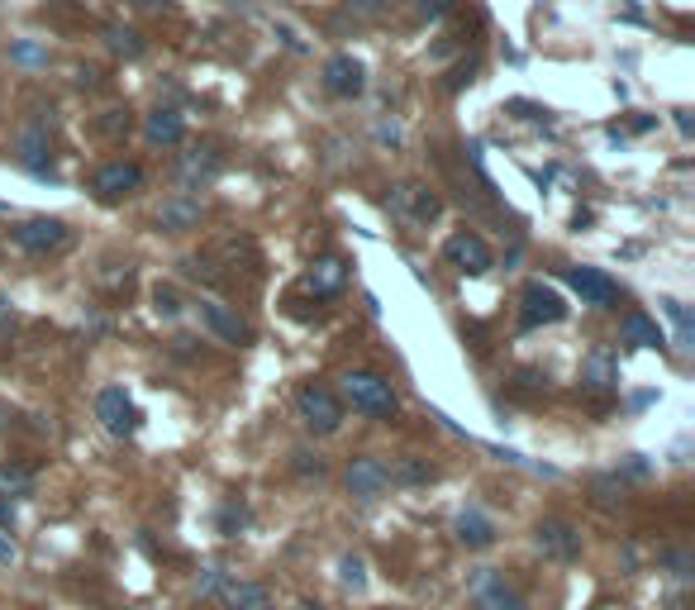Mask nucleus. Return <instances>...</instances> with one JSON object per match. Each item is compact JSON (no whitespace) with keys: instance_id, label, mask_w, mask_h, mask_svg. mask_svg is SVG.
Segmentation results:
<instances>
[{"instance_id":"13","label":"nucleus","mask_w":695,"mask_h":610,"mask_svg":"<svg viewBox=\"0 0 695 610\" xmlns=\"http://www.w3.org/2000/svg\"><path fill=\"white\" fill-rule=\"evenodd\" d=\"M219 167H225V153H219L215 144H201V148H191V153L177 158V181L181 187H205V181L219 177Z\"/></svg>"},{"instance_id":"39","label":"nucleus","mask_w":695,"mask_h":610,"mask_svg":"<svg viewBox=\"0 0 695 610\" xmlns=\"http://www.w3.org/2000/svg\"><path fill=\"white\" fill-rule=\"evenodd\" d=\"M0 563H5V567L15 563V543H5V539H0Z\"/></svg>"},{"instance_id":"6","label":"nucleus","mask_w":695,"mask_h":610,"mask_svg":"<svg viewBox=\"0 0 695 610\" xmlns=\"http://www.w3.org/2000/svg\"><path fill=\"white\" fill-rule=\"evenodd\" d=\"M443 258L457 267V272H467V277H481V272H491L495 267V253H491V243L481 239V234H453L448 243H443Z\"/></svg>"},{"instance_id":"20","label":"nucleus","mask_w":695,"mask_h":610,"mask_svg":"<svg viewBox=\"0 0 695 610\" xmlns=\"http://www.w3.org/2000/svg\"><path fill=\"white\" fill-rule=\"evenodd\" d=\"M15 153H20V163L29 167V172L48 177V158H52V144H48V134H44V129H24V134H20V144H15Z\"/></svg>"},{"instance_id":"21","label":"nucleus","mask_w":695,"mask_h":610,"mask_svg":"<svg viewBox=\"0 0 695 610\" xmlns=\"http://www.w3.org/2000/svg\"><path fill=\"white\" fill-rule=\"evenodd\" d=\"M225 606L229 610H272V591L262 582H233L225 587Z\"/></svg>"},{"instance_id":"10","label":"nucleus","mask_w":695,"mask_h":610,"mask_svg":"<svg viewBox=\"0 0 695 610\" xmlns=\"http://www.w3.org/2000/svg\"><path fill=\"white\" fill-rule=\"evenodd\" d=\"M96 420L105 424L110 434H134V424H139V410H134V400H129L124 386H100L96 392Z\"/></svg>"},{"instance_id":"14","label":"nucleus","mask_w":695,"mask_h":610,"mask_svg":"<svg viewBox=\"0 0 695 610\" xmlns=\"http://www.w3.org/2000/svg\"><path fill=\"white\" fill-rule=\"evenodd\" d=\"M477 610H529V606H524V596L510 587L505 577H495L491 567H481L477 573Z\"/></svg>"},{"instance_id":"17","label":"nucleus","mask_w":695,"mask_h":610,"mask_svg":"<svg viewBox=\"0 0 695 610\" xmlns=\"http://www.w3.org/2000/svg\"><path fill=\"white\" fill-rule=\"evenodd\" d=\"M391 211L405 215V219H419V225H424V219H434V215H439V196H434V191L410 187V181H405V187L391 191Z\"/></svg>"},{"instance_id":"42","label":"nucleus","mask_w":695,"mask_h":610,"mask_svg":"<svg viewBox=\"0 0 695 610\" xmlns=\"http://www.w3.org/2000/svg\"><path fill=\"white\" fill-rule=\"evenodd\" d=\"M358 5H382V0H358Z\"/></svg>"},{"instance_id":"33","label":"nucleus","mask_w":695,"mask_h":610,"mask_svg":"<svg viewBox=\"0 0 695 610\" xmlns=\"http://www.w3.org/2000/svg\"><path fill=\"white\" fill-rule=\"evenodd\" d=\"M153 310H157L163 320H177V310H181L177 291H172V287H157V291H153Z\"/></svg>"},{"instance_id":"8","label":"nucleus","mask_w":695,"mask_h":610,"mask_svg":"<svg viewBox=\"0 0 695 610\" xmlns=\"http://www.w3.org/2000/svg\"><path fill=\"white\" fill-rule=\"evenodd\" d=\"M143 187V167L139 163H100L96 172H91V191H96L100 201H120V196H134V191Z\"/></svg>"},{"instance_id":"4","label":"nucleus","mask_w":695,"mask_h":610,"mask_svg":"<svg viewBox=\"0 0 695 610\" xmlns=\"http://www.w3.org/2000/svg\"><path fill=\"white\" fill-rule=\"evenodd\" d=\"M562 282L582 296L586 306H600V310H614L624 301V287L614 277H606L600 267H562Z\"/></svg>"},{"instance_id":"9","label":"nucleus","mask_w":695,"mask_h":610,"mask_svg":"<svg viewBox=\"0 0 695 610\" xmlns=\"http://www.w3.org/2000/svg\"><path fill=\"white\" fill-rule=\"evenodd\" d=\"M320 86L338 100H352V96H362V86H367V68L352 53H334L320 72Z\"/></svg>"},{"instance_id":"35","label":"nucleus","mask_w":695,"mask_h":610,"mask_svg":"<svg viewBox=\"0 0 695 610\" xmlns=\"http://www.w3.org/2000/svg\"><path fill=\"white\" fill-rule=\"evenodd\" d=\"M453 10V0H419V15L424 20H443Z\"/></svg>"},{"instance_id":"24","label":"nucleus","mask_w":695,"mask_h":610,"mask_svg":"<svg viewBox=\"0 0 695 610\" xmlns=\"http://www.w3.org/2000/svg\"><path fill=\"white\" fill-rule=\"evenodd\" d=\"M434 463L429 458H415V453H405V458L391 467V482H405V487H424V482H434Z\"/></svg>"},{"instance_id":"38","label":"nucleus","mask_w":695,"mask_h":610,"mask_svg":"<svg viewBox=\"0 0 695 610\" xmlns=\"http://www.w3.org/2000/svg\"><path fill=\"white\" fill-rule=\"evenodd\" d=\"M0 525H5V529L15 525V505H5V501H0Z\"/></svg>"},{"instance_id":"34","label":"nucleus","mask_w":695,"mask_h":610,"mask_svg":"<svg viewBox=\"0 0 695 610\" xmlns=\"http://www.w3.org/2000/svg\"><path fill=\"white\" fill-rule=\"evenodd\" d=\"M662 563L672 567L676 577H691V553H681V549H672V553H662Z\"/></svg>"},{"instance_id":"26","label":"nucleus","mask_w":695,"mask_h":610,"mask_svg":"<svg viewBox=\"0 0 695 610\" xmlns=\"http://www.w3.org/2000/svg\"><path fill=\"white\" fill-rule=\"evenodd\" d=\"M105 44H110L115 53H124V58H139L143 53L139 29H124V24H110V29H105Z\"/></svg>"},{"instance_id":"7","label":"nucleus","mask_w":695,"mask_h":610,"mask_svg":"<svg viewBox=\"0 0 695 610\" xmlns=\"http://www.w3.org/2000/svg\"><path fill=\"white\" fill-rule=\"evenodd\" d=\"M519 320H524V330H534V324H558V320H567V301H562L553 287H543V282H524Z\"/></svg>"},{"instance_id":"11","label":"nucleus","mask_w":695,"mask_h":610,"mask_svg":"<svg viewBox=\"0 0 695 610\" xmlns=\"http://www.w3.org/2000/svg\"><path fill=\"white\" fill-rule=\"evenodd\" d=\"M201 324L225 344H253V324H248L239 310H229L219 301H201Z\"/></svg>"},{"instance_id":"18","label":"nucleus","mask_w":695,"mask_h":610,"mask_svg":"<svg viewBox=\"0 0 695 610\" xmlns=\"http://www.w3.org/2000/svg\"><path fill=\"white\" fill-rule=\"evenodd\" d=\"M143 134H148V144H157V148H172L187 139V120H181L172 106H157L148 120H143Z\"/></svg>"},{"instance_id":"19","label":"nucleus","mask_w":695,"mask_h":610,"mask_svg":"<svg viewBox=\"0 0 695 610\" xmlns=\"http://www.w3.org/2000/svg\"><path fill=\"white\" fill-rule=\"evenodd\" d=\"M205 219L201 211V201H191V196H172V201H163V211H157V229H167V234H187L195 229Z\"/></svg>"},{"instance_id":"2","label":"nucleus","mask_w":695,"mask_h":610,"mask_svg":"<svg viewBox=\"0 0 695 610\" xmlns=\"http://www.w3.org/2000/svg\"><path fill=\"white\" fill-rule=\"evenodd\" d=\"M296 415L310 434H338V424H344V400H338V392H329V386L305 382L296 392Z\"/></svg>"},{"instance_id":"12","label":"nucleus","mask_w":695,"mask_h":610,"mask_svg":"<svg viewBox=\"0 0 695 610\" xmlns=\"http://www.w3.org/2000/svg\"><path fill=\"white\" fill-rule=\"evenodd\" d=\"M534 543L543 549V558H558V563H572V558L582 553V535H576L572 521H539Z\"/></svg>"},{"instance_id":"5","label":"nucleus","mask_w":695,"mask_h":610,"mask_svg":"<svg viewBox=\"0 0 695 610\" xmlns=\"http://www.w3.org/2000/svg\"><path fill=\"white\" fill-rule=\"evenodd\" d=\"M10 239H15L24 253H58L62 243L72 239V229L52 215H34V219H20V225L10 229Z\"/></svg>"},{"instance_id":"40","label":"nucleus","mask_w":695,"mask_h":610,"mask_svg":"<svg viewBox=\"0 0 695 610\" xmlns=\"http://www.w3.org/2000/svg\"><path fill=\"white\" fill-rule=\"evenodd\" d=\"M296 610H324V606H320V601H300Z\"/></svg>"},{"instance_id":"27","label":"nucleus","mask_w":695,"mask_h":610,"mask_svg":"<svg viewBox=\"0 0 695 610\" xmlns=\"http://www.w3.org/2000/svg\"><path fill=\"white\" fill-rule=\"evenodd\" d=\"M96 134L100 139H124L129 134V110H105L96 120Z\"/></svg>"},{"instance_id":"29","label":"nucleus","mask_w":695,"mask_h":610,"mask_svg":"<svg viewBox=\"0 0 695 610\" xmlns=\"http://www.w3.org/2000/svg\"><path fill=\"white\" fill-rule=\"evenodd\" d=\"M225 587H229L225 567H205V573L195 577V591H201V596H225Z\"/></svg>"},{"instance_id":"15","label":"nucleus","mask_w":695,"mask_h":610,"mask_svg":"<svg viewBox=\"0 0 695 610\" xmlns=\"http://www.w3.org/2000/svg\"><path fill=\"white\" fill-rule=\"evenodd\" d=\"M344 282H348V263L329 253V258H314L300 287H305L310 296H338V291H344Z\"/></svg>"},{"instance_id":"3","label":"nucleus","mask_w":695,"mask_h":610,"mask_svg":"<svg viewBox=\"0 0 695 610\" xmlns=\"http://www.w3.org/2000/svg\"><path fill=\"white\" fill-rule=\"evenodd\" d=\"M386 487H391V467L376 458V453H358V458H348L344 491L352 501H376V497H386Z\"/></svg>"},{"instance_id":"25","label":"nucleus","mask_w":695,"mask_h":610,"mask_svg":"<svg viewBox=\"0 0 695 610\" xmlns=\"http://www.w3.org/2000/svg\"><path fill=\"white\" fill-rule=\"evenodd\" d=\"M0 497H34V473L24 463H0Z\"/></svg>"},{"instance_id":"31","label":"nucleus","mask_w":695,"mask_h":610,"mask_svg":"<svg viewBox=\"0 0 695 610\" xmlns=\"http://www.w3.org/2000/svg\"><path fill=\"white\" fill-rule=\"evenodd\" d=\"M243 525H248V505L243 501H229L225 511H219V529H225V535H239Z\"/></svg>"},{"instance_id":"30","label":"nucleus","mask_w":695,"mask_h":610,"mask_svg":"<svg viewBox=\"0 0 695 610\" xmlns=\"http://www.w3.org/2000/svg\"><path fill=\"white\" fill-rule=\"evenodd\" d=\"M291 467H296L300 477H324V473H329L320 453H310V448H296V453H291Z\"/></svg>"},{"instance_id":"28","label":"nucleus","mask_w":695,"mask_h":610,"mask_svg":"<svg viewBox=\"0 0 695 610\" xmlns=\"http://www.w3.org/2000/svg\"><path fill=\"white\" fill-rule=\"evenodd\" d=\"M338 577H344V587H352V591H362L367 587V563L358 553H348L344 563H338Z\"/></svg>"},{"instance_id":"41","label":"nucleus","mask_w":695,"mask_h":610,"mask_svg":"<svg viewBox=\"0 0 695 610\" xmlns=\"http://www.w3.org/2000/svg\"><path fill=\"white\" fill-rule=\"evenodd\" d=\"M143 5H167V0H143Z\"/></svg>"},{"instance_id":"36","label":"nucleus","mask_w":695,"mask_h":610,"mask_svg":"<svg viewBox=\"0 0 695 610\" xmlns=\"http://www.w3.org/2000/svg\"><path fill=\"white\" fill-rule=\"evenodd\" d=\"M15 58H20V62H48L44 48H34V44H15Z\"/></svg>"},{"instance_id":"16","label":"nucleus","mask_w":695,"mask_h":610,"mask_svg":"<svg viewBox=\"0 0 695 610\" xmlns=\"http://www.w3.org/2000/svg\"><path fill=\"white\" fill-rule=\"evenodd\" d=\"M453 535H457L463 549H491V543H495V521L481 511V505H467V511L453 521Z\"/></svg>"},{"instance_id":"22","label":"nucleus","mask_w":695,"mask_h":610,"mask_svg":"<svg viewBox=\"0 0 695 610\" xmlns=\"http://www.w3.org/2000/svg\"><path fill=\"white\" fill-rule=\"evenodd\" d=\"M620 330H624V344H634V348H662L667 344L662 330H658V320H648L644 310H628Z\"/></svg>"},{"instance_id":"37","label":"nucleus","mask_w":695,"mask_h":610,"mask_svg":"<svg viewBox=\"0 0 695 610\" xmlns=\"http://www.w3.org/2000/svg\"><path fill=\"white\" fill-rule=\"evenodd\" d=\"M10 330H15V315H10V301H0V339H10Z\"/></svg>"},{"instance_id":"1","label":"nucleus","mask_w":695,"mask_h":610,"mask_svg":"<svg viewBox=\"0 0 695 610\" xmlns=\"http://www.w3.org/2000/svg\"><path fill=\"white\" fill-rule=\"evenodd\" d=\"M344 386H338V400H348L352 410L372 415V420H391V415L400 410V396L396 386H391V378H382V372H367V368H352L338 378Z\"/></svg>"},{"instance_id":"23","label":"nucleus","mask_w":695,"mask_h":610,"mask_svg":"<svg viewBox=\"0 0 695 610\" xmlns=\"http://www.w3.org/2000/svg\"><path fill=\"white\" fill-rule=\"evenodd\" d=\"M620 382V362L606 348H596L591 358H586V386H596V392H606V386Z\"/></svg>"},{"instance_id":"32","label":"nucleus","mask_w":695,"mask_h":610,"mask_svg":"<svg viewBox=\"0 0 695 610\" xmlns=\"http://www.w3.org/2000/svg\"><path fill=\"white\" fill-rule=\"evenodd\" d=\"M662 310L676 320V330H681V348H691V334H695V324H691V310L681 306V301H662Z\"/></svg>"}]
</instances>
